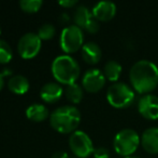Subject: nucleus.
<instances>
[{
  "instance_id": "6e6552de",
  "label": "nucleus",
  "mask_w": 158,
  "mask_h": 158,
  "mask_svg": "<svg viewBox=\"0 0 158 158\" xmlns=\"http://www.w3.org/2000/svg\"><path fill=\"white\" fill-rule=\"evenodd\" d=\"M41 39L35 33H27L19 38L17 43L19 54L23 59H32L41 50Z\"/></svg>"
},
{
  "instance_id": "9b49d317",
  "label": "nucleus",
  "mask_w": 158,
  "mask_h": 158,
  "mask_svg": "<svg viewBox=\"0 0 158 158\" xmlns=\"http://www.w3.org/2000/svg\"><path fill=\"white\" fill-rule=\"evenodd\" d=\"M92 13L97 21L108 22L116 14V6L111 1H100L94 6Z\"/></svg>"
},
{
  "instance_id": "4468645a",
  "label": "nucleus",
  "mask_w": 158,
  "mask_h": 158,
  "mask_svg": "<svg viewBox=\"0 0 158 158\" xmlns=\"http://www.w3.org/2000/svg\"><path fill=\"white\" fill-rule=\"evenodd\" d=\"M102 52L96 42L88 41L82 47V57L88 64H97L101 60Z\"/></svg>"
},
{
  "instance_id": "c756f323",
  "label": "nucleus",
  "mask_w": 158,
  "mask_h": 158,
  "mask_svg": "<svg viewBox=\"0 0 158 158\" xmlns=\"http://www.w3.org/2000/svg\"><path fill=\"white\" fill-rule=\"evenodd\" d=\"M0 34H1V27H0Z\"/></svg>"
},
{
  "instance_id": "f257e3e1",
  "label": "nucleus",
  "mask_w": 158,
  "mask_h": 158,
  "mask_svg": "<svg viewBox=\"0 0 158 158\" xmlns=\"http://www.w3.org/2000/svg\"><path fill=\"white\" fill-rule=\"evenodd\" d=\"M129 78L138 93L150 94L158 86V67L148 60H140L131 66Z\"/></svg>"
},
{
  "instance_id": "dca6fc26",
  "label": "nucleus",
  "mask_w": 158,
  "mask_h": 158,
  "mask_svg": "<svg viewBox=\"0 0 158 158\" xmlns=\"http://www.w3.org/2000/svg\"><path fill=\"white\" fill-rule=\"evenodd\" d=\"M8 88L15 94H24L29 90V80L23 75H14L8 80Z\"/></svg>"
},
{
  "instance_id": "ddd939ff",
  "label": "nucleus",
  "mask_w": 158,
  "mask_h": 158,
  "mask_svg": "<svg viewBox=\"0 0 158 158\" xmlns=\"http://www.w3.org/2000/svg\"><path fill=\"white\" fill-rule=\"evenodd\" d=\"M64 89L57 82H48L41 88L40 97L46 103H55L64 94Z\"/></svg>"
},
{
  "instance_id": "9d476101",
  "label": "nucleus",
  "mask_w": 158,
  "mask_h": 158,
  "mask_svg": "<svg viewBox=\"0 0 158 158\" xmlns=\"http://www.w3.org/2000/svg\"><path fill=\"white\" fill-rule=\"evenodd\" d=\"M138 111L146 119H158V97L151 93L142 95L138 103Z\"/></svg>"
},
{
  "instance_id": "1a4fd4ad",
  "label": "nucleus",
  "mask_w": 158,
  "mask_h": 158,
  "mask_svg": "<svg viewBox=\"0 0 158 158\" xmlns=\"http://www.w3.org/2000/svg\"><path fill=\"white\" fill-rule=\"evenodd\" d=\"M106 84V76L103 72L98 68H90L86 70L82 78V86L86 91L95 93L100 91Z\"/></svg>"
},
{
  "instance_id": "a878e982",
  "label": "nucleus",
  "mask_w": 158,
  "mask_h": 158,
  "mask_svg": "<svg viewBox=\"0 0 158 158\" xmlns=\"http://www.w3.org/2000/svg\"><path fill=\"white\" fill-rule=\"evenodd\" d=\"M52 158H70V157H69L68 153L64 152V151H59V152L54 153Z\"/></svg>"
},
{
  "instance_id": "2eb2a0df",
  "label": "nucleus",
  "mask_w": 158,
  "mask_h": 158,
  "mask_svg": "<svg viewBox=\"0 0 158 158\" xmlns=\"http://www.w3.org/2000/svg\"><path fill=\"white\" fill-rule=\"evenodd\" d=\"M26 116H27L28 119L32 120V121L41 122L48 118L50 112H48V107L45 105H43V104L33 103L27 107V110H26Z\"/></svg>"
},
{
  "instance_id": "412c9836",
  "label": "nucleus",
  "mask_w": 158,
  "mask_h": 158,
  "mask_svg": "<svg viewBox=\"0 0 158 158\" xmlns=\"http://www.w3.org/2000/svg\"><path fill=\"white\" fill-rule=\"evenodd\" d=\"M55 33H56L55 26L53 24L45 23L40 26V28L38 29V36L41 40H48L55 36Z\"/></svg>"
},
{
  "instance_id": "393cba45",
  "label": "nucleus",
  "mask_w": 158,
  "mask_h": 158,
  "mask_svg": "<svg viewBox=\"0 0 158 158\" xmlns=\"http://www.w3.org/2000/svg\"><path fill=\"white\" fill-rule=\"evenodd\" d=\"M58 3L60 6L64 7V8H72V7H74L77 3V0H60Z\"/></svg>"
},
{
  "instance_id": "39448f33",
  "label": "nucleus",
  "mask_w": 158,
  "mask_h": 158,
  "mask_svg": "<svg viewBox=\"0 0 158 158\" xmlns=\"http://www.w3.org/2000/svg\"><path fill=\"white\" fill-rule=\"evenodd\" d=\"M141 142L139 134L133 129H123L116 133L113 141L114 150L121 156L129 157L138 150Z\"/></svg>"
},
{
  "instance_id": "c85d7f7f",
  "label": "nucleus",
  "mask_w": 158,
  "mask_h": 158,
  "mask_svg": "<svg viewBox=\"0 0 158 158\" xmlns=\"http://www.w3.org/2000/svg\"><path fill=\"white\" fill-rule=\"evenodd\" d=\"M125 158H140V157H137V156H129V157H125Z\"/></svg>"
},
{
  "instance_id": "7ed1b4c3",
  "label": "nucleus",
  "mask_w": 158,
  "mask_h": 158,
  "mask_svg": "<svg viewBox=\"0 0 158 158\" xmlns=\"http://www.w3.org/2000/svg\"><path fill=\"white\" fill-rule=\"evenodd\" d=\"M51 70L54 78L67 86L75 84L81 72L77 61L69 54H61L55 57Z\"/></svg>"
},
{
  "instance_id": "f8f14e48",
  "label": "nucleus",
  "mask_w": 158,
  "mask_h": 158,
  "mask_svg": "<svg viewBox=\"0 0 158 158\" xmlns=\"http://www.w3.org/2000/svg\"><path fill=\"white\" fill-rule=\"evenodd\" d=\"M141 145L150 154H158V128L151 127L141 135Z\"/></svg>"
},
{
  "instance_id": "423d86ee",
  "label": "nucleus",
  "mask_w": 158,
  "mask_h": 158,
  "mask_svg": "<svg viewBox=\"0 0 158 158\" xmlns=\"http://www.w3.org/2000/svg\"><path fill=\"white\" fill-rule=\"evenodd\" d=\"M59 41H60V48L67 54L77 52V50L82 49V47H83V30L75 24L67 26L61 30Z\"/></svg>"
},
{
  "instance_id": "20e7f679",
  "label": "nucleus",
  "mask_w": 158,
  "mask_h": 158,
  "mask_svg": "<svg viewBox=\"0 0 158 158\" xmlns=\"http://www.w3.org/2000/svg\"><path fill=\"white\" fill-rule=\"evenodd\" d=\"M135 91L124 82H114L109 87L106 100L109 104L115 108L129 107L135 101Z\"/></svg>"
},
{
  "instance_id": "f3484780",
  "label": "nucleus",
  "mask_w": 158,
  "mask_h": 158,
  "mask_svg": "<svg viewBox=\"0 0 158 158\" xmlns=\"http://www.w3.org/2000/svg\"><path fill=\"white\" fill-rule=\"evenodd\" d=\"M93 13L89 11V9L86 6H79L74 11L73 14V20L75 22V25L79 26L80 28H85L86 25L88 24V22L93 19Z\"/></svg>"
},
{
  "instance_id": "4be33fe9",
  "label": "nucleus",
  "mask_w": 158,
  "mask_h": 158,
  "mask_svg": "<svg viewBox=\"0 0 158 158\" xmlns=\"http://www.w3.org/2000/svg\"><path fill=\"white\" fill-rule=\"evenodd\" d=\"M42 6V0H21L19 7L23 11L28 13H35L40 10Z\"/></svg>"
},
{
  "instance_id": "a211bd4d",
  "label": "nucleus",
  "mask_w": 158,
  "mask_h": 158,
  "mask_svg": "<svg viewBox=\"0 0 158 158\" xmlns=\"http://www.w3.org/2000/svg\"><path fill=\"white\" fill-rule=\"evenodd\" d=\"M64 92L67 100L73 104L80 103L82 101V99H83V89L77 82L72 84H68Z\"/></svg>"
},
{
  "instance_id": "bb28decb",
  "label": "nucleus",
  "mask_w": 158,
  "mask_h": 158,
  "mask_svg": "<svg viewBox=\"0 0 158 158\" xmlns=\"http://www.w3.org/2000/svg\"><path fill=\"white\" fill-rule=\"evenodd\" d=\"M69 14L68 13H63V14L60 15V21L63 22V23H66V22L69 21Z\"/></svg>"
},
{
  "instance_id": "5701e85b",
  "label": "nucleus",
  "mask_w": 158,
  "mask_h": 158,
  "mask_svg": "<svg viewBox=\"0 0 158 158\" xmlns=\"http://www.w3.org/2000/svg\"><path fill=\"white\" fill-rule=\"evenodd\" d=\"M93 155L95 158H110V152L108 148L103 147V146H99V147L95 148Z\"/></svg>"
},
{
  "instance_id": "0eeeda50",
  "label": "nucleus",
  "mask_w": 158,
  "mask_h": 158,
  "mask_svg": "<svg viewBox=\"0 0 158 158\" xmlns=\"http://www.w3.org/2000/svg\"><path fill=\"white\" fill-rule=\"evenodd\" d=\"M69 146L74 156L77 158H87L95 151L92 139L82 130H77L71 133L69 138Z\"/></svg>"
},
{
  "instance_id": "b1692460",
  "label": "nucleus",
  "mask_w": 158,
  "mask_h": 158,
  "mask_svg": "<svg viewBox=\"0 0 158 158\" xmlns=\"http://www.w3.org/2000/svg\"><path fill=\"white\" fill-rule=\"evenodd\" d=\"M99 27H100L99 22H98L95 17H93V19L88 22V24L86 25V27L84 28V29H86L88 33H90V34H95V33H97L98 30H99Z\"/></svg>"
},
{
  "instance_id": "cd10ccee",
  "label": "nucleus",
  "mask_w": 158,
  "mask_h": 158,
  "mask_svg": "<svg viewBox=\"0 0 158 158\" xmlns=\"http://www.w3.org/2000/svg\"><path fill=\"white\" fill-rule=\"evenodd\" d=\"M4 77L6 76H4L3 73H0V90H1L4 86Z\"/></svg>"
},
{
  "instance_id": "aec40b11",
  "label": "nucleus",
  "mask_w": 158,
  "mask_h": 158,
  "mask_svg": "<svg viewBox=\"0 0 158 158\" xmlns=\"http://www.w3.org/2000/svg\"><path fill=\"white\" fill-rule=\"evenodd\" d=\"M13 50L11 46L3 39H0V64H6L12 60Z\"/></svg>"
},
{
  "instance_id": "f03ea898",
  "label": "nucleus",
  "mask_w": 158,
  "mask_h": 158,
  "mask_svg": "<svg viewBox=\"0 0 158 158\" xmlns=\"http://www.w3.org/2000/svg\"><path fill=\"white\" fill-rule=\"evenodd\" d=\"M81 121V113L73 105H64L54 110L50 115V124L60 133H73Z\"/></svg>"
},
{
  "instance_id": "7c9ffc66",
  "label": "nucleus",
  "mask_w": 158,
  "mask_h": 158,
  "mask_svg": "<svg viewBox=\"0 0 158 158\" xmlns=\"http://www.w3.org/2000/svg\"><path fill=\"white\" fill-rule=\"evenodd\" d=\"M73 158H77V157H73Z\"/></svg>"
},
{
  "instance_id": "6ab92c4d",
  "label": "nucleus",
  "mask_w": 158,
  "mask_h": 158,
  "mask_svg": "<svg viewBox=\"0 0 158 158\" xmlns=\"http://www.w3.org/2000/svg\"><path fill=\"white\" fill-rule=\"evenodd\" d=\"M103 74L110 81H117L122 74V66L116 61H108L104 65Z\"/></svg>"
}]
</instances>
